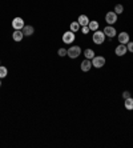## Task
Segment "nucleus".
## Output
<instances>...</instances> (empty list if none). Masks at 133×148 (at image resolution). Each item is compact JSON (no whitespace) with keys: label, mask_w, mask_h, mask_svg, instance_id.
I'll return each mask as SVG.
<instances>
[{"label":"nucleus","mask_w":133,"mask_h":148,"mask_svg":"<svg viewBox=\"0 0 133 148\" xmlns=\"http://www.w3.org/2000/svg\"><path fill=\"white\" fill-rule=\"evenodd\" d=\"M67 55L71 59H76L81 55V48L78 45H71L68 49H67Z\"/></svg>","instance_id":"obj_1"},{"label":"nucleus","mask_w":133,"mask_h":148,"mask_svg":"<svg viewBox=\"0 0 133 148\" xmlns=\"http://www.w3.org/2000/svg\"><path fill=\"white\" fill-rule=\"evenodd\" d=\"M92 40H93V43H95V44H97V45L102 44V43H104V40H105V34L97 29V31L93 32Z\"/></svg>","instance_id":"obj_2"},{"label":"nucleus","mask_w":133,"mask_h":148,"mask_svg":"<svg viewBox=\"0 0 133 148\" xmlns=\"http://www.w3.org/2000/svg\"><path fill=\"white\" fill-rule=\"evenodd\" d=\"M104 64H105V58H102V56H95L92 59V66L95 68H101L104 67Z\"/></svg>","instance_id":"obj_3"},{"label":"nucleus","mask_w":133,"mask_h":148,"mask_svg":"<svg viewBox=\"0 0 133 148\" xmlns=\"http://www.w3.org/2000/svg\"><path fill=\"white\" fill-rule=\"evenodd\" d=\"M73 41H75V32L68 31V32H65V34L63 35V43H65V44H71V43H73Z\"/></svg>","instance_id":"obj_4"},{"label":"nucleus","mask_w":133,"mask_h":148,"mask_svg":"<svg viewBox=\"0 0 133 148\" xmlns=\"http://www.w3.org/2000/svg\"><path fill=\"white\" fill-rule=\"evenodd\" d=\"M105 21L108 23V25H112L117 21V14L116 12H108L105 15Z\"/></svg>","instance_id":"obj_5"},{"label":"nucleus","mask_w":133,"mask_h":148,"mask_svg":"<svg viewBox=\"0 0 133 148\" xmlns=\"http://www.w3.org/2000/svg\"><path fill=\"white\" fill-rule=\"evenodd\" d=\"M12 28H14V29H23L24 20L21 17H15L14 20H12Z\"/></svg>","instance_id":"obj_6"},{"label":"nucleus","mask_w":133,"mask_h":148,"mask_svg":"<svg viewBox=\"0 0 133 148\" xmlns=\"http://www.w3.org/2000/svg\"><path fill=\"white\" fill-rule=\"evenodd\" d=\"M104 34H105V36H108V38H115L116 36V34H117V31L115 29V27H112V25H106L105 28H104Z\"/></svg>","instance_id":"obj_7"},{"label":"nucleus","mask_w":133,"mask_h":148,"mask_svg":"<svg viewBox=\"0 0 133 148\" xmlns=\"http://www.w3.org/2000/svg\"><path fill=\"white\" fill-rule=\"evenodd\" d=\"M128 52V49H126V44H119L116 47V49H115V53H116L117 56H124Z\"/></svg>","instance_id":"obj_8"},{"label":"nucleus","mask_w":133,"mask_h":148,"mask_svg":"<svg viewBox=\"0 0 133 148\" xmlns=\"http://www.w3.org/2000/svg\"><path fill=\"white\" fill-rule=\"evenodd\" d=\"M119 43L120 44H128V43H129V35L126 34V32H120Z\"/></svg>","instance_id":"obj_9"},{"label":"nucleus","mask_w":133,"mask_h":148,"mask_svg":"<svg viewBox=\"0 0 133 148\" xmlns=\"http://www.w3.org/2000/svg\"><path fill=\"white\" fill-rule=\"evenodd\" d=\"M92 67H93L92 66V60H89V59H85V60L81 63V71H84V72H88Z\"/></svg>","instance_id":"obj_10"},{"label":"nucleus","mask_w":133,"mask_h":148,"mask_svg":"<svg viewBox=\"0 0 133 148\" xmlns=\"http://www.w3.org/2000/svg\"><path fill=\"white\" fill-rule=\"evenodd\" d=\"M23 38H24V34H23V31L21 29H15V32L12 34V39H14L15 41H21L23 40Z\"/></svg>","instance_id":"obj_11"},{"label":"nucleus","mask_w":133,"mask_h":148,"mask_svg":"<svg viewBox=\"0 0 133 148\" xmlns=\"http://www.w3.org/2000/svg\"><path fill=\"white\" fill-rule=\"evenodd\" d=\"M24 34V36H32L35 32V28L32 27V25H24V28L21 29Z\"/></svg>","instance_id":"obj_12"},{"label":"nucleus","mask_w":133,"mask_h":148,"mask_svg":"<svg viewBox=\"0 0 133 148\" xmlns=\"http://www.w3.org/2000/svg\"><path fill=\"white\" fill-rule=\"evenodd\" d=\"M77 21H78V24L81 25V27H84V25H88L91 20L88 19V16H87V15H80Z\"/></svg>","instance_id":"obj_13"},{"label":"nucleus","mask_w":133,"mask_h":148,"mask_svg":"<svg viewBox=\"0 0 133 148\" xmlns=\"http://www.w3.org/2000/svg\"><path fill=\"white\" fill-rule=\"evenodd\" d=\"M84 55H85V59H89V60H92L93 58H95V51L91 48H87L85 51H84Z\"/></svg>","instance_id":"obj_14"},{"label":"nucleus","mask_w":133,"mask_h":148,"mask_svg":"<svg viewBox=\"0 0 133 148\" xmlns=\"http://www.w3.org/2000/svg\"><path fill=\"white\" fill-rule=\"evenodd\" d=\"M88 27H89V29H91V31H93V32L97 31V29H99V21H96V20L89 21Z\"/></svg>","instance_id":"obj_15"},{"label":"nucleus","mask_w":133,"mask_h":148,"mask_svg":"<svg viewBox=\"0 0 133 148\" xmlns=\"http://www.w3.org/2000/svg\"><path fill=\"white\" fill-rule=\"evenodd\" d=\"M125 108L126 110H129V111L133 110V97H128V99H125Z\"/></svg>","instance_id":"obj_16"},{"label":"nucleus","mask_w":133,"mask_h":148,"mask_svg":"<svg viewBox=\"0 0 133 148\" xmlns=\"http://www.w3.org/2000/svg\"><path fill=\"white\" fill-rule=\"evenodd\" d=\"M80 27H81V25L78 24V21H73V23H71V25H69L72 32H77L78 29H80Z\"/></svg>","instance_id":"obj_17"},{"label":"nucleus","mask_w":133,"mask_h":148,"mask_svg":"<svg viewBox=\"0 0 133 148\" xmlns=\"http://www.w3.org/2000/svg\"><path fill=\"white\" fill-rule=\"evenodd\" d=\"M8 75V69L4 66H0V79H4Z\"/></svg>","instance_id":"obj_18"},{"label":"nucleus","mask_w":133,"mask_h":148,"mask_svg":"<svg viewBox=\"0 0 133 148\" xmlns=\"http://www.w3.org/2000/svg\"><path fill=\"white\" fill-rule=\"evenodd\" d=\"M115 12H116V14H123V12H124V7L121 5V4H117L116 7H115Z\"/></svg>","instance_id":"obj_19"},{"label":"nucleus","mask_w":133,"mask_h":148,"mask_svg":"<svg viewBox=\"0 0 133 148\" xmlns=\"http://www.w3.org/2000/svg\"><path fill=\"white\" fill-rule=\"evenodd\" d=\"M57 53H59V56H61V58H63V56H67V49H65V48H60Z\"/></svg>","instance_id":"obj_20"},{"label":"nucleus","mask_w":133,"mask_h":148,"mask_svg":"<svg viewBox=\"0 0 133 148\" xmlns=\"http://www.w3.org/2000/svg\"><path fill=\"white\" fill-rule=\"evenodd\" d=\"M126 49L129 52H133V41H129V43L126 44Z\"/></svg>","instance_id":"obj_21"},{"label":"nucleus","mask_w":133,"mask_h":148,"mask_svg":"<svg viewBox=\"0 0 133 148\" xmlns=\"http://www.w3.org/2000/svg\"><path fill=\"white\" fill-rule=\"evenodd\" d=\"M89 31H91V29H89V27H88V25H84V27L81 28V32H83V34H84V35H87Z\"/></svg>","instance_id":"obj_22"},{"label":"nucleus","mask_w":133,"mask_h":148,"mask_svg":"<svg viewBox=\"0 0 133 148\" xmlns=\"http://www.w3.org/2000/svg\"><path fill=\"white\" fill-rule=\"evenodd\" d=\"M123 97H124V99H128V97H130V92H128V91H125V92L123 93Z\"/></svg>","instance_id":"obj_23"},{"label":"nucleus","mask_w":133,"mask_h":148,"mask_svg":"<svg viewBox=\"0 0 133 148\" xmlns=\"http://www.w3.org/2000/svg\"><path fill=\"white\" fill-rule=\"evenodd\" d=\"M0 86H1V82H0Z\"/></svg>","instance_id":"obj_24"}]
</instances>
